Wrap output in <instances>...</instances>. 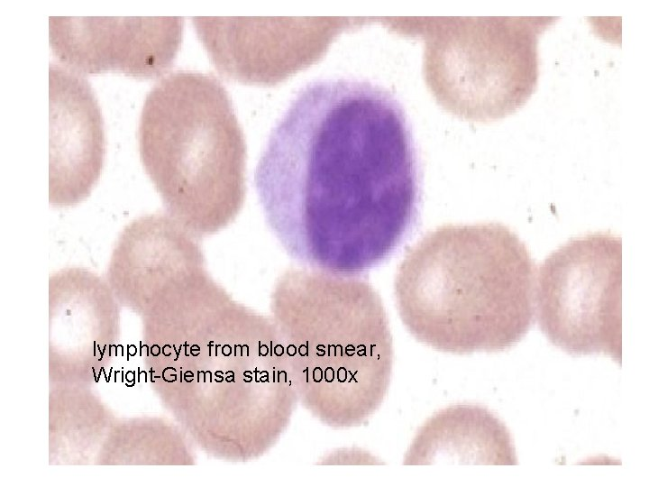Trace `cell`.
<instances>
[{
	"label": "cell",
	"instance_id": "cell-1",
	"mask_svg": "<svg viewBox=\"0 0 649 487\" xmlns=\"http://www.w3.org/2000/svg\"><path fill=\"white\" fill-rule=\"evenodd\" d=\"M254 185L287 254L352 276L400 245L419 203L408 119L388 89L327 78L304 87L271 131Z\"/></svg>",
	"mask_w": 649,
	"mask_h": 487
},
{
	"label": "cell",
	"instance_id": "cell-2",
	"mask_svg": "<svg viewBox=\"0 0 649 487\" xmlns=\"http://www.w3.org/2000/svg\"><path fill=\"white\" fill-rule=\"evenodd\" d=\"M535 266L499 223L444 225L407 253L395 280L399 317L434 350L497 353L520 342L535 315Z\"/></svg>",
	"mask_w": 649,
	"mask_h": 487
},
{
	"label": "cell",
	"instance_id": "cell-3",
	"mask_svg": "<svg viewBox=\"0 0 649 487\" xmlns=\"http://www.w3.org/2000/svg\"><path fill=\"white\" fill-rule=\"evenodd\" d=\"M138 149L165 213L197 237L237 218L246 195V144L215 77L178 70L157 82L141 113Z\"/></svg>",
	"mask_w": 649,
	"mask_h": 487
},
{
	"label": "cell",
	"instance_id": "cell-4",
	"mask_svg": "<svg viewBox=\"0 0 649 487\" xmlns=\"http://www.w3.org/2000/svg\"><path fill=\"white\" fill-rule=\"evenodd\" d=\"M282 285L294 299L299 339L289 354L324 364L331 361L333 390L336 360L358 422L364 423L384 401L393 368L392 335L380 296L366 281L324 271L292 270Z\"/></svg>",
	"mask_w": 649,
	"mask_h": 487
},
{
	"label": "cell",
	"instance_id": "cell-5",
	"mask_svg": "<svg viewBox=\"0 0 649 487\" xmlns=\"http://www.w3.org/2000/svg\"><path fill=\"white\" fill-rule=\"evenodd\" d=\"M555 16L452 18L442 45L443 100L452 112L495 121L523 107L539 79L538 42Z\"/></svg>",
	"mask_w": 649,
	"mask_h": 487
},
{
	"label": "cell",
	"instance_id": "cell-6",
	"mask_svg": "<svg viewBox=\"0 0 649 487\" xmlns=\"http://www.w3.org/2000/svg\"><path fill=\"white\" fill-rule=\"evenodd\" d=\"M536 319L555 346L622 363V240L611 232L573 237L551 253L535 284Z\"/></svg>",
	"mask_w": 649,
	"mask_h": 487
},
{
	"label": "cell",
	"instance_id": "cell-7",
	"mask_svg": "<svg viewBox=\"0 0 649 487\" xmlns=\"http://www.w3.org/2000/svg\"><path fill=\"white\" fill-rule=\"evenodd\" d=\"M198 38L223 75L275 85L315 60L340 21L288 17H192Z\"/></svg>",
	"mask_w": 649,
	"mask_h": 487
},
{
	"label": "cell",
	"instance_id": "cell-8",
	"mask_svg": "<svg viewBox=\"0 0 649 487\" xmlns=\"http://www.w3.org/2000/svg\"><path fill=\"white\" fill-rule=\"evenodd\" d=\"M182 17H49L50 45L59 63L85 76L162 75L180 47Z\"/></svg>",
	"mask_w": 649,
	"mask_h": 487
},
{
	"label": "cell",
	"instance_id": "cell-9",
	"mask_svg": "<svg viewBox=\"0 0 649 487\" xmlns=\"http://www.w3.org/2000/svg\"><path fill=\"white\" fill-rule=\"evenodd\" d=\"M49 202L76 207L97 184L105 163L102 113L84 76L61 63L49 67Z\"/></svg>",
	"mask_w": 649,
	"mask_h": 487
},
{
	"label": "cell",
	"instance_id": "cell-10",
	"mask_svg": "<svg viewBox=\"0 0 649 487\" xmlns=\"http://www.w3.org/2000/svg\"><path fill=\"white\" fill-rule=\"evenodd\" d=\"M199 240L167 213L136 217L115 241L109 280L121 292L140 296L206 270Z\"/></svg>",
	"mask_w": 649,
	"mask_h": 487
},
{
	"label": "cell",
	"instance_id": "cell-11",
	"mask_svg": "<svg viewBox=\"0 0 649 487\" xmlns=\"http://www.w3.org/2000/svg\"><path fill=\"white\" fill-rule=\"evenodd\" d=\"M404 465H516L511 434L487 408L456 404L443 409L418 428Z\"/></svg>",
	"mask_w": 649,
	"mask_h": 487
}]
</instances>
